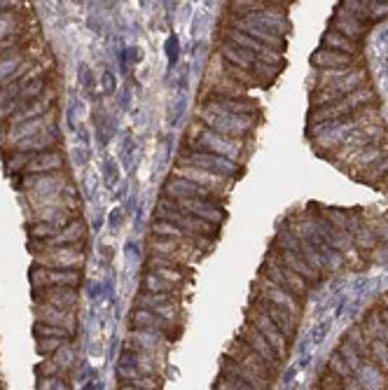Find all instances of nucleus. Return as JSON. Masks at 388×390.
Segmentation results:
<instances>
[{"label":"nucleus","mask_w":388,"mask_h":390,"mask_svg":"<svg viewBox=\"0 0 388 390\" xmlns=\"http://www.w3.org/2000/svg\"><path fill=\"white\" fill-rule=\"evenodd\" d=\"M185 148L206 150V152L225 154V157H229V159H239L241 152H243L241 138H231V136H225V133L213 131L211 126H206L201 119L194 122V126L187 131V138H185Z\"/></svg>","instance_id":"nucleus-1"},{"label":"nucleus","mask_w":388,"mask_h":390,"mask_svg":"<svg viewBox=\"0 0 388 390\" xmlns=\"http://www.w3.org/2000/svg\"><path fill=\"white\" fill-rule=\"evenodd\" d=\"M367 80H369V73H367V68H365V61L356 63V66H353L346 75H341L339 80H332V82L326 84V87H314V89H311V96H309L311 108H318V106H326V103L337 101V98L346 96L349 91L363 87Z\"/></svg>","instance_id":"nucleus-2"},{"label":"nucleus","mask_w":388,"mask_h":390,"mask_svg":"<svg viewBox=\"0 0 388 390\" xmlns=\"http://www.w3.org/2000/svg\"><path fill=\"white\" fill-rule=\"evenodd\" d=\"M199 119L204 122L206 126H211L213 131L225 133V136H231V138H246L253 129V117L234 115V113H227V110H218L208 106L199 108Z\"/></svg>","instance_id":"nucleus-3"},{"label":"nucleus","mask_w":388,"mask_h":390,"mask_svg":"<svg viewBox=\"0 0 388 390\" xmlns=\"http://www.w3.org/2000/svg\"><path fill=\"white\" fill-rule=\"evenodd\" d=\"M178 166H199L206 168V171H213L218 176L231 178L234 173H239L241 168L236 164V159H229L225 154H216V152H206V150H192V148H183L178 152Z\"/></svg>","instance_id":"nucleus-4"},{"label":"nucleus","mask_w":388,"mask_h":390,"mask_svg":"<svg viewBox=\"0 0 388 390\" xmlns=\"http://www.w3.org/2000/svg\"><path fill=\"white\" fill-rule=\"evenodd\" d=\"M251 306H255L258 311H262V313H267V316L276 323V328H279L283 334L288 336V341L293 343V339L297 336L299 316H295V313L288 311L286 306H281V304H276V301H271L269 297H264L258 288H253Z\"/></svg>","instance_id":"nucleus-5"},{"label":"nucleus","mask_w":388,"mask_h":390,"mask_svg":"<svg viewBox=\"0 0 388 390\" xmlns=\"http://www.w3.org/2000/svg\"><path fill=\"white\" fill-rule=\"evenodd\" d=\"M227 353H229L234 360H239L243 367H248V369L255 371L258 376H262L264 381L274 383L276 376H279V369H274V367H271L267 360L262 358V355L255 353L246 341L239 339V336H234V341H231V346H229Z\"/></svg>","instance_id":"nucleus-6"},{"label":"nucleus","mask_w":388,"mask_h":390,"mask_svg":"<svg viewBox=\"0 0 388 390\" xmlns=\"http://www.w3.org/2000/svg\"><path fill=\"white\" fill-rule=\"evenodd\" d=\"M246 320L248 323H253L255 328H258L260 332L264 334V339H267L271 343V348L276 351V355L286 363L288 360V353H290V341H288V336L283 334V332L276 328V323L271 320L267 313H262V311H258L255 306H251L246 311Z\"/></svg>","instance_id":"nucleus-7"},{"label":"nucleus","mask_w":388,"mask_h":390,"mask_svg":"<svg viewBox=\"0 0 388 390\" xmlns=\"http://www.w3.org/2000/svg\"><path fill=\"white\" fill-rule=\"evenodd\" d=\"M269 253H274L276 257H279L283 264H288L290 266V269H295L299 273V276H304L306 281H309V285L311 288H318V285H321V281H323V276L321 273H318L314 266L309 264V262H306L302 255L297 253V250H290V248H286V246H281L279 241H271V248H269Z\"/></svg>","instance_id":"nucleus-8"},{"label":"nucleus","mask_w":388,"mask_h":390,"mask_svg":"<svg viewBox=\"0 0 388 390\" xmlns=\"http://www.w3.org/2000/svg\"><path fill=\"white\" fill-rule=\"evenodd\" d=\"M253 288H258L260 292H262L264 297H269L271 301H276V304L286 306L288 311L295 313V316H302L304 301L299 299V297H295L293 292H288L286 288H281L279 283H274L271 278H267V276H262V273H260V276L255 278Z\"/></svg>","instance_id":"nucleus-9"},{"label":"nucleus","mask_w":388,"mask_h":390,"mask_svg":"<svg viewBox=\"0 0 388 390\" xmlns=\"http://www.w3.org/2000/svg\"><path fill=\"white\" fill-rule=\"evenodd\" d=\"M201 106L208 108H218V110H227L234 115H246V117H260V108L251 96H220V94H208L204 98Z\"/></svg>","instance_id":"nucleus-10"},{"label":"nucleus","mask_w":388,"mask_h":390,"mask_svg":"<svg viewBox=\"0 0 388 390\" xmlns=\"http://www.w3.org/2000/svg\"><path fill=\"white\" fill-rule=\"evenodd\" d=\"M236 336L246 341L255 353L262 355V358L267 360V363H269L271 367H274V369H279V371H281L283 360L279 358V355H276V351H274V348H271V343H269L267 339H264V334H262V332H260L258 328H255L253 323H248V320H246V325H243V328L239 330V334H236Z\"/></svg>","instance_id":"nucleus-11"},{"label":"nucleus","mask_w":388,"mask_h":390,"mask_svg":"<svg viewBox=\"0 0 388 390\" xmlns=\"http://www.w3.org/2000/svg\"><path fill=\"white\" fill-rule=\"evenodd\" d=\"M31 283L33 290L45 288V285H73V288H78L80 271L71 269V266H63V269H38V266H33Z\"/></svg>","instance_id":"nucleus-12"},{"label":"nucleus","mask_w":388,"mask_h":390,"mask_svg":"<svg viewBox=\"0 0 388 390\" xmlns=\"http://www.w3.org/2000/svg\"><path fill=\"white\" fill-rule=\"evenodd\" d=\"M161 194L171 196V199H192V196H201V199H211V196H216V192L204 187V185H196L192 180L187 178H181V176H173L166 180L164 185V192Z\"/></svg>","instance_id":"nucleus-13"},{"label":"nucleus","mask_w":388,"mask_h":390,"mask_svg":"<svg viewBox=\"0 0 388 390\" xmlns=\"http://www.w3.org/2000/svg\"><path fill=\"white\" fill-rule=\"evenodd\" d=\"M178 206L183 208V211L196 215V218H204L208 222H216V225H222L225 218H227V213H225V208L220 206L218 201L213 199H201V196H192V199H176Z\"/></svg>","instance_id":"nucleus-14"},{"label":"nucleus","mask_w":388,"mask_h":390,"mask_svg":"<svg viewBox=\"0 0 388 390\" xmlns=\"http://www.w3.org/2000/svg\"><path fill=\"white\" fill-rule=\"evenodd\" d=\"M176 176H181V178H187V180H192V183L196 185H204V187L208 190H213L216 194H222L225 190H227V180L229 178H225V176H218V173H213V171H206V168H199V166H176Z\"/></svg>","instance_id":"nucleus-15"},{"label":"nucleus","mask_w":388,"mask_h":390,"mask_svg":"<svg viewBox=\"0 0 388 390\" xmlns=\"http://www.w3.org/2000/svg\"><path fill=\"white\" fill-rule=\"evenodd\" d=\"M33 297L59 308H73L78 304V290L73 285H45V288H38Z\"/></svg>","instance_id":"nucleus-16"},{"label":"nucleus","mask_w":388,"mask_h":390,"mask_svg":"<svg viewBox=\"0 0 388 390\" xmlns=\"http://www.w3.org/2000/svg\"><path fill=\"white\" fill-rule=\"evenodd\" d=\"M363 59V54L353 56L346 54V51L332 49V47H321L311 54V66L314 68H341V66H353Z\"/></svg>","instance_id":"nucleus-17"},{"label":"nucleus","mask_w":388,"mask_h":390,"mask_svg":"<svg viewBox=\"0 0 388 390\" xmlns=\"http://www.w3.org/2000/svg\"><path fill=\"white\" fill-rule=\"evenodd\" d=\"M220 371H227V374H236L239 378H243V381L248 383L253 390H260V388H269L271 383L264 381L262 376H258L255 371H251L248 367H243L239 360H234L229 353H225L222 358H220Z\"/></svg>","instance_id":"nucleus-18"},{"label":"nucleus","mask_w":388,"mask_h":390,"mask_svg":"<svg viewBox=\"0 0 388 390\" xmlns=\"http://www.w3.org/2000/svg\"><path fill=\"white\" fill-rule=\"evenodd\" d=\"M131 328L134 330H159V332L176 330L173 328V318L159 316V313L150 311V308H141V306H138L134 311V316H131Z\"/></svg>","instance_id":"nucleus-19"},{"label":"nucleus","mask_w":388,"mask_h":390,"mask_svg":"<svg viewBox=\"0 0 388 390\" xmlns=\"http://www.w3.org/2000/svg\"><path fill=\"white\" fill-rule=\"evenodd\" d=\"M321 47H332V49H339V51H346V54H363V43H358V40H351L346 38L344 33H339L337 28H330L326 31V36H323V43Z\"/></svg>","instance_id":"nucleus-20"},{"label":"nucleus","mask_w":388,"mask_h":390,"mask_svg":"<svg viewBox=\"0 0 388 390\" xmlns=\"http://www.w3.org/2000/svg\"><path fill=\"white\" fill-rule=\"evenodd\" d=\"M61 164H63V154L52 148V150H45V152L33 154L26 166V171L28 173H49V171H59Z\"/></svg>","instance_id":"nucleus-21"},{"label":"nucleus","mask_w":388,"mask_h":390,"mask_svg":"<svg viewBox=\"0 0 388 390\" xmlns=\"http://www.w3.org/2000/svg\"><path fill=\"white\" fill-rule=\"evenodd\" d=\"M328 369H330V371H334V374H337V376L344 378L346 388H363L361 378L353 374V369L349 367V363H346L344 355L339 353V348H337V351H334L332 355H330V360H328Z\"/></svg>","instance_id":"nucleus-22"},{"label":"nucleus","mask_w":388,"mask_h":390,"mask_svg":"<svg viewBox=\"0 0 388 390\" xmlns=\"http://www.w3.org/2000/svg\"><path fill=\"white\" fill-rule=\"evenodd\" d=\"M49 257L45 260L47 264H56V266H71V269H75V266L82 262V255L78 253V248H73V246H54V248H49Z\"/></svg>","instance_id":"nucleus-23"},{"label":"nucleus","mask_w":388,"mask_h":390,"mask_svg":"<svg viewBox=\"0 0 388 390\" xmlns=\"http://www.w3.org/2000/svg\"><path fill=\"white\" fill-rule=\"evenodd\" d=\"M388 176V154L379 157V159H374L372 164H369L365 171L358 176V183H365V185H374L379 183V180H384Z\"/></svg>","instance_id":"nucleus-24"},{"label":"nucleus","mask_w":388,"mask_h":390,"mask_svg":"<svg viewBox=\"0 0 388 390\" xmlns=\"http://www.w3.org/2000/svg\"><path fill=\"white\" fill-rule=\"evenodd\" d=\"M344 339L349 341L353 348H356L358 355H361L365 363H372V351H369V341H367V336H365V332H363L361 325H353V328L344 334Z\"/></svg>","instance_id":"nucleus-25"},{"label":"nucleus","mask_w":388,"mask_h":390,"mask_svg":"<svg viewBox=\"0 0 388 390\" xmlns=\"http://www.w3.org/2000/svg\"><path fill=\"white\" fill-rule=\"evenodd\" d=\"M143 290H148V292H178V285L166 281V278H161L159 273L146 269V276H143Z\"/></svg>","instance_id":"nucleus-26"},{"label":"nucleus","mask_w":388,"mask_h":390,"mask_svg":"<svg viewBox=\"0 0 388 390\" xmlns=\"http://www.w3.org/2000/svg\"><path fill=\"white\" fill-rule=\"evenodd\" d=\"M161 304H176V295L173 292H148V290H143V295L136 297V306H141V308H157Z\"/></svg>","instance_id":"nucleus-27"},{"label":"nucleus","mask_w":388,"mask_h":390,"mask_svg":"<svg viewBox=\"0 0 388 390\" xmlns=\"http://www.w3.org/2000/svg\"><path fill=\"white\" fill-rule=\"evenodd\" d=\"M14 33H21V12L19 10H10V12L0 14V40L14 36Z\"/></svg>","instance_id":"nucleus-28"},{"label":"nucleus","mask_w":388,"mask_h":390,"mask_svg":"<svg viewBox=\"0 0 388 390\" xmlns=\"http://www.w3.org/2000/svg\"><path fill=\"white\" fill-rule=\"evenodd\" d=\"M33 334L38 336H61V339H73V330L63 328V325H54V323H45V320H38L36 328H33Z\"/></svg>","instance_id":"nucleus-29"},{"label":"nucleus","mask_w":388,"mask_h":390,"mask_svg":"<svg viewBox=\"0 0 388 390\" xmlns=\"http://www.w3.org/2000/svg\"><path fill=\"white\" fill-rule=\"evenodd\" d=\"M213 388H229V390H251L243 378H239L236 374H227V371H220V376L216 378Z\"/></svg>","instance_id":"nucleus-30"},{"label":"nucleus","mask_w":388,"mask_h":390,"mask_svg":"<svg viewBox=\"0 0 388 390\" xmlns=\"http://www.w3.org/2000/svg\"><path fill=\"white\" fill-rule=\"evenodd\" d=\"M63 341L66 339H61V336H38V353L54 355L63 346Z\"/></svg>","instance_id":"nucleus-31"},{"label":"nucleus","mask_w":388,"mask_h":390,"mask_svg":"<svg viewBox=\"0 0 388 390\" xmlns=\"http://www.w3.org/2000/svg\"><path fill=\"white\" fill-rule=\"evenodd\" d=\"M318 388H326V390H334V388H346L344 378L337 376L334 371L326 369V374H323L321 378H318Z\"/></svg>","instance_id":"nucleus-32"},{"label":"nucleus","mask_w":388,"mask_h":390,"mask_svg":"<svg viewBox=\"0 0 388 390\" xmlns=\"http://www.w3.org/2000/svg\"><path fill=\"white\" fill-rule=\"evenodd\" d=\"M103 178H106V185H108V187H113V185L119 180V168H117V164H115L113 159H106V161H103Z\"/></svg>","instance_id":"nucleus-33"},{"label":"nucleus","mask_w":388,"mask_h":390,"mask_svg":"<svg viewBox=\"0 0 388 390\" xmlns=\"http://www.w3.org/2000/svg\"><path fill=\"white\" fill-rule=\"evenodd\" d=\"M166 54H169V66L173 68L178 63V38L176 36H169V40H166Z\"/></svg>","instance_id":"nucleus-34"},{"label":"nucleus","mask_w":388,"mask_h":390,"mask_svg":"<svg viewBox=\"0 0 388 390\" xmlns=\"http://www.w3.org/2000/svg\"><path fill=\"white\" fill-rule=\"evenodd\" d=\"M54 358H56V363H59V367H66V365H71L73 363V348L71 346H63L59 348V351L54 353Z\"/></svg>","instance_id":"nucleus-35"},{"label":"nucleus","mask_w":388,"mask_h":390,"mask_svg":"<svg viewBox=\"0 0 388 390\" xmlns=\"http://www.w3.org/2000/svg\"><path fill=\"white\" fill-rule=\"evenodd\" d=\"M103 94L110 96V94H115V87H117V80H115V75L113 73H103Z\"/></svg>","instance_id":"nucleus-36"},{"label":"nucleus","mask_w":388,"mask_h":390,"mask_svg":"<svg viewBox=\"0 0 388 390\" xmlns=\"http://www.w3.org/2000/svg\"><path fill=\"white\" fill-rule=\"evenodd\" d=\"M40 388H71V386H68L63 378L52 376V378H43V381H40Z\"/></svg>","instance_id":"nucleus-37"},{"label":"nucleus","mask_w":388,"mask_h":390,"mask_svg":"<svg viewBox=\"0 0 388 390\" xmlns=\"http://www.w3.org/2000/svg\"><path fill=\"white\" fill-rule=\"evenodd\" d=\"M80 78H84V91H87V94H94V78H91L89 68L82 66V73H80Z\"/></svg>","instance_id":"nucleus-38"},{"label":"nucleus","mask_w":388,"mask_h":390,"mask_svg":"<svg viewBox=\"0 0 388 390\" xmlns=\"http://www.w3.org/2000/svg\"><path fill=\"white\" fill-rule=\"evenodd\" d=\"M21 8H24L21 0H0V14L10 12V10H21Z\"/></svg>","instance_id":"nucleus-39"},{"label":"nucleus","mask_w":388,"mask_h":390,"mask_svg":"<svg viewBox=\"0 0 388 390\" xmlns=\"http://www.w3.org/2000/svg\"><path fill=\"white\" fill-rule=\"evenodd\" d=\"M110 227H113L115 231L122 227V211H119V208H115V211L110 213Z\"/></svg>","instance_id":"nucleus-40"},{"label":"nucleus","mask_w":388,"mask_h":390,"mask_svg":"<svg viewBox=\"0 0 388 390\" xmlns=\"http://www.w3.org/2000/svg\"><path fill=\"white\" fill-rule=\"evenodd\" d=\"M73 159H75V164H80V166H82V164H87V152H82V150H73Z\"/></svg>","instance_id":"nucleus-41"},{"label":"nucleus","mask_w":388,"mask_h":390,"mask_svg":"<svg viewBox=\"0 0 388 390\" xmlns=\"http://www.w3.org/2000/svg\"><path fill=\"white\" fill-rule=\"evenodd\" d=\"M386 220H388V213H386Z\"/></svg>","instance_id":"nucleus-42"}]
</instances>
